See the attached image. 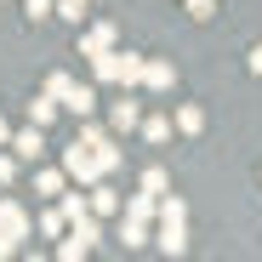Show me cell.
Here are the masks:
<instances>
[{
    "mask_svg": "<svg viewBox=\"0 0 262 262\" xmlns=\"http://www.w3.org/2000/svg\"><path fill=\"white\" fill-rule=\"evenodd\" d=\"M63 108H69L74 120H85V114H92V108H97V85H80V80H74V92L63 97Z\"/></svg>",
    "mask_w": 262,
    "mask_h": 262,
    "instance_id": "ba28073f",
    "label": "cell"
},
{
    "mask_svg": "<svg viewBox=\"0 0 262 262\" xmlns=\"http://www.w3.org/2000/svg\"><path fill=\"white\" fill-rule=\"evenodd\" d=\"M92 211H97V216H114V211H125V200H120L108 183H92Z\"/></svg>",
    "mask_w": 262,
    "mask_h": 262,
    "instance_id": "30bf717a",
    "label": "cell"
},
{
    "mask_svg": "<svg viewBox=\"0 0 262 262\" xmlns=\"http://www.w3.org/2000/svg\"><path fill=\"white\" fill-rule=\"evenodd\" d=\"M143 137H148V143H165V137H171V114H148V120H143Z\"/></svg>",
    "mask_w": 262,
    "mask_h": 262,
    "instance_id": "9a60e30c",
    "label": "cell"
},
{
    "mask_svg": "<svg viewBox=\"0 0 262 262\" xmlns=\"http://www.w3.org/2000/svg\"><path fill=\"white\" fill-rule=\"evenodd\" d=\"M17 177V154H0V183H12Z\"/></svg>",
    "mask_w": 262,
    "mask_h": 262,
    "instance_id": "484cf974",
    "label": "cell"
},
{
    "mask_svg": "<svg viewBox=\"0 0 262 262\" xmlns=\"http://www.w3.org/2000/svg\"><path fill=\"white\" fill-rule=\"evenodd\" d=\"M34 188L46 194V200H52V194H63V171H40V177H34Z\"/></svg>",
    "mask_w": 262,
    "mask_h": 262,
    "instance_id": "ffe728a7",
    "label": "cell"
},
{
    "mask_svg": "<svg viewBox=\"0 0 262 262\" xmlns=\"http://www.w3.org/2000/svg\"><path fill=\"white\" fill-rule=\"evenodd\" d=\"M0 148H12V125L6 120H0Z\"/></svg>",
    "mask_w": 262,
    "mask_h": 262,
    "instance_id": "f1b7e54d",
    "label": "cell"
},
{
    "mask_svg": "<svg viewBox=\"0 0 262 262\" xmlns=\"http://www.w3.org/2000/svg\"><path fill=\"white\" fill-rule=\"evenodd\" d=\"M92 74L103 80V85H143V74H148V57H137V52H103V57H92Z\"/></svg>",
    "mask_w": 262,
    "mask_h": 262,
    "instance_id": "7a4b0ae2",
    "label": "cell"
},
{
    "mask_svg": "<svg viewBox=\"0 0 262 262\" xmlns=\"http://www.w3.org/2000/svg\"><path fill=\"white\" fill-rule=\"evenodd\" d=\"M108 125H114V131H137V125H143V108L131 103V97H120V103L108 108Z\"/></svg>",
    "mask_w": 262,
    "mask_h": 262,
    "instance_id": "9c48e42d",
    "label": "cell"
},
{
    "mask_svg": "<svg viewBox=\"0 0 262 262\" xmlns=\"http://www.w3.org/2000/svg\"><path fill=\"white\" fill-rule=\"evenodd\" d=\"M57 108H63V103H57L52 92H40V97H29V120H34V125H52V114H57Z\"/></svg>",
    "mask_w": 262,
    "mask_h": 262,
    "instance_id": "4fadbf2b",
    "label": "cell"
},
{
    "mask_svg": "<svg viewBox=\"0 0 262 262\" xmlns=\"http://www.w3.org/2000/svg\"><path fill=\"white\" fill-rule=\"evenodd\" d=\"M63 200V216H69V228L80 223V216H92V188H80V194H57Z\"/></svg>",
    "mask_w": 262,
    "mask_h": 262,
    "instance_id": "8fae6325",
    "label": "cell"
},
{
    "mask_svg": "<svg viewBox=\"0 0 262 262\" xmlns=\"http://www.w3.org/2000/svg\"><path fill=\"white\" fill-rule=\"evenodd\" d=\"M46 92H52V97H57V103H63V97H69V92H74V80H69V74H63V69H57V74H46Z\"/></svg>",
    "mask_w": 262,
    "mask_h": 262,
    "instance_id": "44dd1931",
    "label": "cell"
},
{
    "mask_svg": "<svg viewBox=\"0 0 262 262\" xmlns=\"http://www.w3.org/2000/svg\"><path fill=\"white\" fill-rule=\"evenodd\" d=\"M114 40H120L114 23H92V29L80 34V57H103V52H114Z\"/></svg>",
    "mask_w": 262,
    "mask_h": 262,
    "instance_id": "277c9868",
    "label": "cell"
},
{
    "mask_svg": "<svg viewBox=\"0 0 262 262\" xmlns=\"http://www.w3.org/2000/svg\"><path fill=\"white\" fill-rule=\"evenodd\" d=\"M177 131H183V137H200V131H205V108L200 103H183L177 108Z\"/></svg>",
    "mask_w": 262,
    "mask_h": 262,
    "instance_id": "7c38bea8",
    "label": "cell"
},
{
    "mask_svg": "<svg viewBox=\"0 0 262 262\" xmlns=\"http://www.w3.org/2000/svg\"><path fill=\"white\" fill-rule=\"evenodd\" d=\"M148 92H171L177 85V63H165V57H148V74H143Z\"/></svg>",
    "mask_w": 262,
    "mask_h": 262,
    "instance_id": "52a82bcc",
    "label": "cell"
},
{
    "mask_svg": "<svg viewBox=\"0 0 262 262\" xmlns=\"http://www.w3.org/2000/svg\"><path fill=\"white\" fill-rule=\"evenodd\" d=\"M40 131H46V125H34V120H29V131H12V154H17V160L34 165L40 154H46V137H40Z\"/></svg>",
    "mask_w": 262,
    "mask_h": 262,
    "instance_id": "8992f818",
    "label": "cell"
},
{
    "mask_svg": "<svg viewBox=\"0 0 262 262\" xmlns=\"http://www.w3.org/2000/svg\"><path fill=\"white\" fill-rule=\"evenodd\" d=\"M85 12H92V0H57V17L69 23H85Z\"/></svg>",
    "mask_w": 262,
    "mask_h": 262,
    "instance_id": "d6986e66",
    "label": "cell"
},
{
    "mask_svg": "<svg viewBox=\"0 0 262 262\" xmlns=\"http://www.w3.org/2000/svg\"><path fill=\"white\" fill-rule=\"evenodd\" d=\"M63 228H69V216H63V205L40 216V234H46V239H63Z\"/></svg>",
    "mask_w": 262,
    "mask_h": 262,
    "instance_id": "e0dca14e",
    "label": "cell"
},
{
    "mask_svg": "<svg viewBox=\"0 0 262 262\" xmlns=\"http://www.w3.org/2000/svg\"><path fill=\"white\" fill-rule=\"evenodd\" d=\"M120 239H125L131 251H137V245H148L154 234H148V223H137V216H125V223H120Z\"/></svg>",
    "mask_w": 262,
    "mask_h": 262,
    "instance_id": "5bb4252c",
    "label": "cell"
},
{
    "mask_svg": "<svg viewBox=\"0 0 262 262\" xmlns=\"http://www.w3.org/2000/svg\"><path fill=\"white\" fill-rule=\"evenodd\" d=\"M6 256H17V239H12L6 228H0V262H6Z\"/></svg>",
    "mask_w": 262,
    "mask_h": 262,
    "instance_id": "4316f807",
    "label": "cell"
},
{
    "mask_svg": "<svg viewBox=\"0 0 262 262\" xmlns=\"http://www.w3.org/2000/svg\"><path fill=\"white\" fill-rule=\"evenodd\" d=\"M97 160H103V171H120V148H114V143H108V137H103V143H97Z\"/></svg>",
    "mask_w": 262,
    "mask_h": 262,
    "instance_id": "cb8c5ba5",
    "label": "cell"
},
{
    "mask_svg": "<svg viewBox=\"0 0 262 262\" xmlns=\"http://www.w3.org/2000/svg\"><path fill=\"white\" fill-rule=\"evenodd\" d=\"M245 69H251V74L262 80V46H251V57H245Z\"/></svg>",
    "mask_w": 262,
    "mask_h": 262,
    "instance_id": "83f0119b",
    "label": "cell"
},
{
    "mask_svg": "<svg viewBox=\"0 0 262 262\" xmlns=\"http://www.w3.org/2000/svg\"><path fill=\"white\" fill-rule=\"evenodd\" d=\"M188 17H200V23L216 17V0H188Z\"/></svg>",
    "mask_w": 262,
    "mask_h": 262,
    "instance_id": "d4e9b609",
    "label": "cell"
},
{
    "mask_svg": "<svg viewBox=\"0 0 262 262\" xmlns=\"http://www.w3.org/2000/svg\"><path fill=\"white\" fill-rule=\"evenodd\" d=\"M103 137H108V131H103V125H97V120H92V114H85V120H80V143H92V148H97V143H103Z\"/></svg>",
    "mask_w": 262,
    "mask_h": 262,
    "instance_id": "7402d4cb",
    "label": "cell"
},
{
    "mask_svg": "<svg viewBox=\"0 0 262 262\" xmlns=\"http://www.w3.org/2000/svg\"><path fill=\"white\" fill-rule=\"evenodd\" d=\"M143 188H148V194H165V188H171V171H165V165H148V171H143Z\"/></svg>",
    "mask_w": 262,
    "mask_h": 262,
    "instance_id": "ac0fdd59",
    "label": "cell"
},
{
    "mask_svg": "<svg viewBox=\"0 0 262 262\" xmlns=\"http://www.w3.org/2000/svg\"><path fill=\"white\" fill-rule=\"evenodd\" d=\"M85 251H92V239H80V234H74V228H69V239H63V245H57V256H63V262H80V256H85Z\"/></svg>",
    "mask_w": 262,
    "mask_h": 262,
    "instance_id": "2e32d148",
    "label": "cell"
},
{
    "mask_svg": "<svg viewBox=\"0 0 262 262\" xmlns=\"http://www.w3.org/2000/svg\"><path fill=\"white\" fill-rule=\"evenodd\" d=\"M0 228H6V234H12L17 245L29 239V211H23V205H17L12 194H0Z\"/></svg>",
    "mask_w": 262,
    "mask_h": 262,
    "instance_id": "5b68a950",
    "label": "cell"
},
{
    "mask_svg": "<svg viewBox=\"0 0 262 262\" xmlns=\"http://www.w3.org/2000/svg\"><path fill=\"white\" fill-rule=\"evenodd\" d=\"M23 12L40 23V17H57V0H23Z\"/></svg>",
    "mask_w": 262,
    "mask_h": 262,
    "instance_id": "603a6c76",
    "label": "cell"
},
{
    "mask_svg": "<svg viewBox=\"0 0 262 262\" xmlns=\"http://www.w3.org/2000/svg\"><path fill=\"white\" fill-rule=\"evenodd\" d=\"M63 171H69L80 188H92V183H103V177H108V171H103V160H97V148H92V143H80V137L63 148Z\"/></svg>",
    "mask_w": 262,
    "mask_h": 262,
    "instance_id": "3957f363",
    "label": "cell"
},
{
    "mask_svg": "<svg viewBox=\"0 0 262 262\" xmlns=\"http://www.w3.org/2000/svg\"><path fill=\"white\" fill-rule=\"evenodd\" d=\"M154 245H160L165 256H183V251H188V205H183L177 194H165V200H160V228H154Z\"/></svg>",
    "mask_w": 262,
    "mask_h": 262,
    "instance_id": "6da1fadb",
    "label": "cell"
}]
</instances>
